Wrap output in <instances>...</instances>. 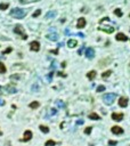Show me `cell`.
<instances>
[{
    "mask_svg": "<svg viewBox=\"0 0 130 146\" xmlns=\"http://www.w3.org/2000/svg\"><path fill=\"white\" fill-rule=\"evenodd\" d=\"M26 15V10L22 8H14L10 10V16H13L14 18H18V20H21V18H24Z\"/></svg>",
    "mask_w": 130,
    "mask_h": 146,
    "instance_id": "obj_1",
    "label": "cell"
},
{
    "mask_svg": "<svg viewBox=\"0 0 130 146\" xmlns=\"http://www.w3.org/2000/svg\"><path fill=\"white\" fill-rule=\"evenodd\" d=\"M115 98H117V95L113 94V93H108V94L103 96V100H104V103L107 104V105H112V104L114 103Z\"/></svg>",
    "mask_w": 130,
    "mask_h": 146,
    "instance_id": "obj_2",
    "label": "cell"
},
{
    "mask_svg": "<svg viewBox=\"0 0 130 146\" xmlns=\"http://www.w3.org/2000/svg\"><path fill=\"white\" fill-rule=\"evenodd\" d=\"M14 32L21 35V38L23 39V40H26V39H27V35H26V33L24 32V27H23L22 25H16V26H15Z\"/></svg>",
    "mask_w": 130,
    "mask_h": 146,
    "instance_id": "obj_3",
    "label": "cell"
},
{
    "mask_svg": "<svg viewBox=\"0 0 130 146\" xmlns=\"http://www.w3.org/2000/svg\"><path fill=\"white\" fill-rule=\"evenodd\" d=\"M30 49L32 52H39L40 50V43L38 41H32L30 43Z\"/></svg>",
    "mask_w": 130,
    "mask_h": 146,
    "instance_id": "obj_4",
    "label": "cell"
},
{
    "mask_svg": "<svg viewBox=\"0 0 130 146\" xmlns=\"http://www.w3.org/2000/svg\"><path fill=\"white\" fill-rule=\"evenodd\" d=\"M94 56H95V50H94V48H87L86 49V57L87 58H89V60H91V58H94Z\"/></svg>",
    "mask_w": 130,
    "mask_h": 146,
    "instance_id": "obj_5",
    "label": "cell"
},
{
    "mask_svg": "<svg viewBox=\"0 0 130 146\" xmlns=\"http://www.w3.org/2000/svg\"><path fill=\"white\" fill-rule=\"evenodd\" d=\"M31 138H32V131L26 130L24 133V137L22 138V142H29V140H31Z\"/></svg>",
    "mask_w": 130,
    "mask_h": 146,
    "instance_id": "obj_6",
    "label": "cell"
},
{
    "mask_svg": "<svg viewBox=\"0 0 130 146\" xmlns=\"http://www.w3.org/2000/svg\"><path fill=\"white\" fill-rule=\"evenodd\" d=\"M111 130H112V133H115V135H121V133H123V129H122L120 126H113Z\"/></svg>",
    "mask_w": 130,
    "mask_h": 146,
    "instance_id": "obj_7",
    "label": "cell"
},
{
    "mask_svg": "<svg viewBox=\"0 0 130 146\" xmlns=\"http://www.w3.org/2000/svg\"><path fill=\"white\" fill-rule=\"evenodd\" d=\"M112 119L114 121H122L123 120V114L122 113H112Z\"/></svg>",
    "mask_w": 130,
    "mask_h": 146,
    "instance_id": "obj_8",
    "label": "cell"
},
{
    "mask_svg": "<svg viewBox=\"0 0 130 146\" xmlns=\"http://www.w3.org/2000/svg\"><path fill=\"white\" fill-rule=\"evenodd\" d=\"M128 100H129V99L127 98V97H120V98H119V105H120L121 107H126L127 105H128Z\"/></svg>",
    "mask_w": 130,
    "mask_h": 146,
    "instance_id": "obj_9",
    "label": "cell"
},
{
    "mask_svg": "<svg viewBox=\"0 0 130 146\" xmlns=\"http://www.w3.org/2000/svg\"><path fill=\"white\" fill-rule=\"evenodd\" d=\"M86 24H87L86 20H84L83 17H81V18H79L78 24H77V27H78V29H82V27H84V26H86Z\"/></svg>",
    "mask_w": 130,
    "mask_h": 146,
    "instance_id": "obj_10",
    "label": "cell"
},
{
    "mask_svg": "<svg viewBox=\"0 0 130 146\" xmlns=\"http://www.w3.org/2000/svg\"><path fill=\"white\" fill-rule=\"evenodd\" d=\"M115 39H117V41H127V40H128V37H127L124 33H117Z\"/></svg>",
    "mask_w": 130,
    "mask_h": 146,
    "instance_id": "obj_11",
    "label": "cell"
},
{
    "mask_svg": "<svg viewBox=\"0 0 130 146\" xmlns=\"http://www.w3.org/2000/svg\"><path fill=\"white\" fill-rule=\"evenodd\" d=\"M99 29L102 31H105L106 33H113L114 32V27H112V26H100Z\"/></svg>",
    "mask_w": 130,
    "mask_h": 146,
    "instance_id": "obj_12",
    "label": "cell"
},
{
    "mask_svg": "<svg viewBox=\"0 0 130 146\" xmlns=\"http://www.w3.org/2000/svg\"><path fill=\"white\" fill-rule=\"evenodd\" d=\"M47 38L49 40H52V41H57L58 40V34L57 33H49V34H47Z\"/></svg>",
    "mask_w": 130,
    "mask_h": 146,
    "instance_id": "obj_13",
    "label": "cell"
},
{
    "mask_svg": "<svg viewBox=\"0 0 130 146\" xmlns=\"http://www.w3.org/2000/svg\"><path fill=\"white\" fill-rule=\"evenodd\" d=\"M96 75H97L96 71H89V72L87 73V78H88L89 80H94L96 78Z\"/></svg>",
    "mask_w": 130,
    "mask_h": 146,
    "instance_id": "obj_14",
    "label": "cell"
},
{
    "mask_svg": "<svg viewBox=\"0 0 130 146\" xmlns=\"http://www.w3.org/2000/svg\"><path fill=\"white\" fill-rule=\"evenodd\" d=\"M77 45H78V41L74 40V39H70L69 41H67V46H69L70 48H74Z\"/></svg>",
    "mask_w": 130,
    "mask_h": 146,
    "instance_id": "obj_15",
    "label": "cell"
},
{
    "mask_svg": "<svg viewBox=\"0 0 130 146\" xmlns=\"http://www.w3.org/2000/svg\"><path fill=\"white\" fill-rule=\"evenodd\" d=\"M88 116H89V119H91V120H99V119H100V116L98 115L97 113H94V112L90 113Z\"/></svg>",
    "mask_w": 130,
    "mask_h": 146,
    "instance_id": "obj_16",
    "label": "cell"
},
{
    "mask_svg": "<svg viewBox=\"0 0 130 146\" xmlns=\"http://www.w3.org/2000/svg\"><path fill=\"white\" fill-rule=\"evenodd\" d=\"M56 12L55 10H52V12H48L47 14H46V18H52V17H55L56 16Z\"/></svg>",
    "mask_w": 130,
    "mask_h": 146,
    "instance_id": "obj_17",
    "label": "cell"
},
{
    "mask_svg": "<svg viewBox=\"0 0 130 146\" xmlns=\"http://www.w3.org/2000/svg\"><path fill=\"white\" fill-rule=\"evenodd\" d=\"M111 74H112V71H111V70H108V71H105V72L102 74V78H103V79H107V78L110 77Z\"/></svg>",
    "mask_w": 130,
    "mask_h": 146,
    "instance_id": "obj_18",
    "label": "cell"
},
{
    "mask_svg": "<svg viewBox=\"0 0 130 146\" xmlns=\"http://www.w3.org/2000/svg\"><path fill=\"white\" fill-rule=\"evenodd\" d=\"M55 145H56V142L52 140V139H49V140H47L45 143V146H55Z\"/></svg>",
    "mask_w": 130,
    "mask_h": 146,
    "instance_id": "obj_19",
    "label": "cell"
},
{
    "mask_svg": "<svg viewBox=\"0 0 130 146\" xmlns=\"http://www.w3.org/2000/svg\"><path fill=\"white\" fill-rule=\"evenodd\" d=\"M39 128H40V130H41L43 133H49V128H48V127H46V126H42V125H41Z\"/></svg>",
    "mask_w": 130,
    "mask_h": 146,
    "instance_id": "obj_20",
    "label": "cell"
},
{
    "mask_svg": "<svg viewBox=\"0 0 130 146\" xmlns=\"http://www.w3.org/2000/svg\"><path fill=\"white\" fill-rule=\"evenodd\" d=\"M39 102H32V103H30V105H29V106H30L31 108H38L39 107Z\"/></svg>",
    "mask_w": 130,
    "mask_h": 146,
    "instance_id": "obj_21",
    "label": "cell"
},
{
    "mask_svg": "<svg viewBox=\"0 0 130 146\" xmlns=\"http://www.w3.org/2000/svg\"><path fill=\"white\" fill-rule=\"evenodd\" d=\"M6 71H7V69H6L5 64L0 62V73H1V74H2V73H6Z\"/></svg>",
    "mask_w": 130,
    "mask_h": 146,
    "instance_id": "obj_22",
    "label": "cell"
},
{
    "mask_svg": "<svg viewBox=\"0 0 130 146\" xmlns=\"http://www.w3.org/2000/svg\"><path fill=\"white\" fill-rule=\"evenodd\" d=\"M9 7V4H0V10H5Z\"/></svg>",
    "mask_w": 130,
    "mask_h": 146,
    "instance_id": "obj_23",
    "label": "cell"
},
{
    "mask_svg": "<svg viewBox=\"0 0 130 146\" xmlns=\"http://www.w3.org/2000/svg\"><path fill=\"white\" fill-rule=\"evenodd\" d=\"M114 14H115V15H117V16H119V17H121L122 16V12H121V9H115V10H114Z\"/></svg>",
    "mask_w": 130,
    "mask_h": 146,
    "instance_id": "obj_24",
    "label": "cell"
},
{
    "mask_svg": "<svg viewBox=\"0 0 130 146\" xmlns=\"http://www.w3.org/2000/svg\"><path fill=\"white\" fill-rule=\"evenodd\" d=\"M91 130H92V127H87V128L84 129V133H86V135H89V133H91Z\"/></svg>",
    "mask_w": 130,
    "mask_h": 146,
    "instance_id": "obj_25",
    "label": "cell"
},
{
    "mask_svg": "<svg viewBox=\"0 0 130 146\" xmlns=\"http://www.w3.org/2000/svg\"><path fill=\"white\" fill-rule=\"evenodd\" d=\"M40 14H41V9H38V10H35L34 13H33V15H32V16H33V17H38Z\"/></svg>",
    "mask_w": 130,
    "mask_h": 146,
    "instance_id": "obj_26",
    "label": "cell"
},
{
    "mask_svg": "<svg viewBox=\"0 0 130 146\" xmlns=\"http://www.w3.org/2000/svg\"><path fill=\"white\" fill-rule=\"evenodd\" d=\"M56 113H57L56 108H50V111H49V115H54V114H56Z\"/></svg>",
    "mask_w": 130,
    "mask_h": 146,
    "instance_id": "obj_27",
    "label": "cell"
},
{
    "mask_svg": "<svg viewBox=\"0 0 130 146\" xmlns=\"http://www.w3.org/2000/svg\"><path fill=\"white\" fill-rule=\"evenodd\" d=\"M105 90V86H98L97 87V91L98 93H102V91Z\"/></svg>",
    "mask_w": 130,
    "mask_h": 146,
    "instance_id": "obj_28",
    "label": "cell"
},
{
    "mask_svg": "<svg viewBox=\"0 0 130 146\" xmlns=\"http://www.w3.org/2000/svg\"><path fill=\"white\" fill-rule=\"evenodd\" d=\"M12 50H13V49H12L10 47L7 48L6 50H4V52H2V55H5V54H8V53H12Z\"/></svg>",
    "mask_w": 130,
    "mask_h": 146,
    "instance_id": "obj_29",
    "label": "cell"
},
{
    "mask_svg": "<svg viewBox=\"0 0 130 146\" xmlns=\"http://www.w3.org/2000/svg\"><path fill=\"white\" fill-rule=\"evenodd\" d=\"M56 104L58 105V106H61V107H65V104L63 103V102H61V100H57Z\"/></svg>",
    "mask_w": 130,
    "mask_h": 146,
    "instance_id": "obj_30",
    "label": "cell"
},
{
    "mask_svg": "<svg viewBox=\"0 0 130 146\" xmlns=\"http://www.w3.org/2000/svg\"><path fill=\"white\" fill-rule=\"evenodd\" d=\"M108 145H111V146L117 145V142H115V140H108Z\"/></svg>",
    "mask_w": 130,
    "mask_h": 146,
    "instance_id": "obj_31",
    "label": "cell"
},
{
    "mask_svg": "<svg viewBox=\"0 0 130 146\" xmlns=\"http://www.w3.org/2000/svg\"><path fill=\"white\" fill-rule=\"evenodd\" d=\"M83 49H84V47H81V48H80V49H79V52H78V54H79V55H81V54H82Z\"/></svg>",
    "mask_w": 130,
    "mask_h": 146,
    "instance_id": "obj_32",
    "label": "cell"
},
{
    "mask_svg": "<svg viewBox=\"0 0 130 146\" xmlns=\"http://www.w3.org/2000/svg\"><path fill=\"white\" fill-rule=\"evenodd\" d=\"M52 74H54V73H52V72H50V73H49V75H48V80H49V81H50V80H52Z\"/></svg>",
    "mask_w": 130,
    "mask_h": 146,
    "instance_id": "obj_33",
    "label": "cell"
},
{
    "mask_svg": "<svg viewBox=\"0 0 130 146\" xmlns=\"http://www.w3.org/2000/svg\"><path fill=\"white\" fill-rule=\"evenodd\" d=\"M57 74H58L59 77H66V74H64V73H63V72H58V73H57Z\"/></svg>",
    "mask_w": 130,
    "mask_h": 146,
    "instance_id": "obj_34",
    "label": "cell"
},
{
    "mask_svg": "<svg viewBox=\"0 0 130 146\" xmlns=\"http://www.w3.org/2000/svg\"><path fill=\"white\" fill-rule=\"evenodd\" d=\"M5 105V100L4 99H0V106H4Z\"/></svg>",
    "mask_w": 130,
    "mask_h": 146,
    "instance_id": "obj_35",
    "label": "cell"
},
{
    "mask_svg": "<svg viewBox=\"0 0 130 146\" xmlns=\"http://www.w3.org/2000/svg\"><path fill=\"white\" fill-rule=\"evenodd\" d=\"M83 123V120H78L77 121V125H82Z\"/></svg>",
    "mask_w": 130,
    "mask_h": 146,
    "instance_id": "obj_36",
    "label": "cell"
},
{
    "mask_svg": "<svg viewBox=\"0 0 130 146\" xmlns=\"http://www.w3.org/2000/svg\"><path fill=\"white\" fill-rule=\"evenodd\" d=\"M50 53H52V54H57V53H58V50H50Z\"/></svg>",
    "mask_w": 130,
    "mask_h": 146,
    "instance_id": "obj_37",
    "label": "cell"
},
{
    "mask_svg": "<svg viewBox=\"0 0 130 146\" xmlns=\"http://www.w3.org/2000/svg\"><path fill=\"white\" fill-rule=\"evenodd\" d=\"M0 135H2V133H1V131H0Z\"/></svg>",
    "mask_w": 130,
    "mask_h": 146,
    "instance_id": "obj_38",
    "label": "cell"
},
{
    "mask_svg": "<svg viewBox=\"0 0 130 146\" xmlns=\"http://www.w3.org/2000/svg\"><path fill=\"white\" fill-rule=\"evenodd\" d=\"M0 90H1V87H0Z\"/></svg>",
    "mask_w": 130,
    "mask_h": 146,
    "instance_id": "obj_39",
    "label": "cell"
},
{
    "mask_svg": "<svg viewBox=\"0 0 130 146\" xmlns=\"http://www.w3.org/2000/svg\"><path fill=\"white\" fill-rule=\"evenodd\" d=\"M129 17H130V14H129Z\"/></svg>",
    "mask_w": 130,
    "mask_h": 146,
    "instance_id": "obj_40",
    "label": "cell"
}]
</instances>
